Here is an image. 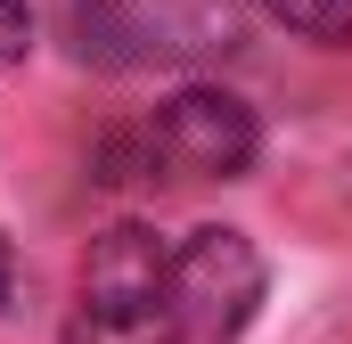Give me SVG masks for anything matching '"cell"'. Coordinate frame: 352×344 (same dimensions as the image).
<instances>
[{
  "label": "cell",
  "instance_id": "6da1fadb",
  "mask_svg": "<svg viewBox=\"0 0 352 344\" xmlns=\"http://www.w3.org/2000/svg\"><path fill=\"white\" fill-rule=\"evenodd\" d=\"M246 41L238 0H74V50L107 74H164L213 66Z\"/></svg>",
  "mask_w": 352,
  "mask_h": 344
},
{
  "label": "cell",
  "instance_id": "7a4b0ae2",
  "mask_svg": "<svg viewBox=\"0 0 352 344\" xmlns=\"http://www.w3.org/2000/svg\"><path fill=\"white\" fill-rule=\"evenodd\" d=\"M254 148H263L254 107L197 83V90H173L140 131H123L107 148V164H131L123 180H140V172H164V180H238L254 164Z\"/></svg>",
  "mask_w": 352,
  "mask_h": 344
},
{
  "label": "cell",
  "instance_id": "3957f363",
  "mask_svg": "<svg viewBox=\"0 0 352 344\" xmlns=\"http://www.w3.org/2000/svg\"><path fill=\"white\" fill-rule=\"evenodd\" d=\"M263 303V255L238 230H188L164 270V303L148 344H238Z\"/></svg>",
  "mask_w": 352,
  "mask_h": 344
},
{
  "label": "cell",
  "instance_id": "277c9868",
  "mask_svg": "<svg viewBox=\"0 0 352 344\" xmlns=\"http://www.w3.org/2000/svg\"><path fill=\"white\" fill-rule=\"evenodd\" d=\"M164 270L173 246L148 230V222H115L107 238H90L82 255V303H74V336L82 344H148L156 328V303H164Z\"/></svg>",
  "mask_w": 352,
  "mask_h": 344
},
{
  "label": "cell",
  "instance_id": "5b68a950",
  "mask_svg": "<svg viewBox=\"0 0 352 344\" xmlns=\"http://www.w3.org/2000/svg\"><path fill=\"white\" fill-rule=\"evenodd\" d=\"M270 25H287V33H303V41H352V0H263Z\"/></svg>",
  "mask_w": 352,
  "mask_h": 344
},
{
  "label": "cell",
  "instance_id": "8992f818",
  "mask_svg": "<svg viewBox=\"0 0 352 344\" xmlns=\"http://www.w3.org/2000/svg\"><path fill=\"white\" fill-rule=\"evenodd\" d=\"M25 41H33V17H25V0H0V66H8V58H25Z\"/></svg>",
  "mask_w": 352,
  "mask_h": 344
},
{
  "label": "cell",
  "instance_id": "52a82bcc",
  "mask_svg": "<svg viewBox=\"0 0 352 344\" xmlns=\"http://www.w3.org/2000/svg\"><path fill=\"white\" fill-rule=\"evenodd\" d=\"M0 295H8V238H0Z\"/></svg>",
  "mask_w": 352,
  "mask_h": 344
}]
</instances>
